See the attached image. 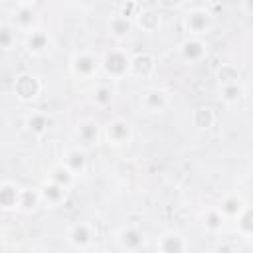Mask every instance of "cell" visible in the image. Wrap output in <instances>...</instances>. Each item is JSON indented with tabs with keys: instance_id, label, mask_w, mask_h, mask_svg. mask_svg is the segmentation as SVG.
Returning a JSON list of instances; mask_svg holds the SVG:
<instances>
[{
	"instance_id": "1",
	"label": "cell",
	"mask_w": 253,
	"mask_h": 253,
	"mask_svg": "<svg viewBox=\"0 0 253 253\" xmlns=\"http://www.w3.org/2000/svg\"><path fill=\"white\" fill-rule=\"evenodd\" d=\"M130 57L132 55L125 47H111L101 55V71L111 79L128 77Z\"/></svg>"
},
{
	"instance_id": "2",
	"label": "cell",
	"mask_w": 253,
	"mask_h": 253,
	"mask_svg": "<svg viewBox=\"0 0 253 253\" xmlns=\"http://www.w3.org/2000/svg\"><path fill=\"white\" fill-rule=\"evenodd\" d=\"M69 71L75 79L89 81V79L97 77V73L101 71V59L95 53L87 51V49L75 51L69 59Z\"/></svg>"
},
{
	"instance_id": "3",
	"label": "cell",
	"mask_w": 253,
	"mask_h": 253,
	"mask_svg": "<svg viewBox=\"0 0 253 253\" xmlns=\"http://www.w3.org/2000/svg\"><path fill=\"white\" fill-rule=\"evenodd\" d=\"M132 134H134L132 123L125 117H113L103 126V138L107 140L109 146H115V148L126 146L132 140Z\"/></svg>"
},
{
	"instance_id": "4",
	"label": "cell",
	"mask_w": 253,
	"mask_h": 253,
	"mask_svg": "<svg viewBox=\"0 0 253 253\" xmlns=\"http://www.w3.org/2000/svg\"><path fill=\"white\" fill-rule=\"evenodd\" d=\"M95 237H97V229L89 221H73L67 227V233H65L67 245L71 249H75V251H87V249H91L93 243H95Z\"/></svg>"
},
{
	"instance_id": "5",
	"label": "cell",
	"mask_w": 253,
	"mask_h": 253,
	"mask_svg": "<svg viewBox=\"0 0 253 253\" xmlns=\"http://www.w3.org/2000/svg\"><path fill=\"white\" fill-rule=\"evenodd\" d=\"M12 89H14V95L16 99H20L22 103H32L36 101L40 95H42V89H43V83L42 79L32 73V71H22L14 77V83H12Z\"/></svg>"
},
{
	"instance_id": "6",
	"label": "cell",
	"mask_w": 253,
	"mask_h": 253,
	"mask_svg": "<svg viewBox=\"0 0 253 253\" xmlns=\"http://www.w3.org/2000/svg\"><path fill=\"white\" fill-rule=\"evenodd\" d=\"M115 243H117V249L125 253L140 251L144 247V231L134 223L121 225L115 233Z\"/></svg>"
},
{
	"instance_id": "7",
	"label": "cell",
	"mask_w": 253,
	"mask_h": 253,
	"mask_svg": "<svg viewBox=\"0 0 253 253\" xmlns=\"http://www.w3.org/2000/svg\"><path fill=\"white\" fill-rule=\"evenodd\" d=\"M178 55L184 63L188 65H198L208 57V43L204 38H194L188 36L180 45H178Z\"/></svg>"
},
{
	"instance_id": "8",
	"label": "cell",
	"mask_w": 253,
	"mask_h": 253,
	"mask_svg": "<svg viewBox=\"0 0 253 253\" xmlns=\"http://www.w3.org/2000/svg\"><path fill=\"white\" fill-rule=\"evenodd\" d=\"M184 28H186L188 36L204 38L211 28V14L206 8H192L184 16Z\"/></svg>"
},
{
	"instance_id": "9",
	"label": "cell",
	"mask_w": 253,
	"mask_h": 253,
	"mask_svg": "<svg viewBox=\"0 0 253 253\" xmlns=\"http://www.w3.org/2000/svg\"><path fill=\"white\" fill-rule=\"evenodd\" d=\"M156 73V57L150 51H138L130 57V69H128V77L132 79H150Z\"/></svg>"
},
{
	"instance_id": "10",
	"label": "cell",
	"mask_w": 253,
	"mask_h": 253,
	"mask_svg": "<svg viewBox=\"0 0 253 253\" xmlns=\"http://www.w3.org/2000/svg\"><path fill=\"white\" fill-rule=\"evenodd\" d=\"M101 138H103V126L95 119H81L75 125V140L83 148L99 144Z\"/></svg>"
},
{
	"instance_id": "11",
	"label": "cell",
	"mask_w": 253,
	"mask_h": 253,
	"mask_svg": "<svg viewBox=\"0 0 253 253\" xmlns=\"http://www.w3.org/2000/svg\"><path fill=\"white\" fill-rule=\"evenodd\" d=\"M38 188H40V196H42V206H45V208H59L67 202L69 190L49 178H45Z\"/></svg>"
},
{
	"instance_id": "12",
	"label": "cell",
	"mask_w": 253,
	"mask_h": 253,
	"mask_svg": "<svg viewBox=\"0 0 253 253\" xmlns=\"http://www.w3.org/2000/svg\"><path fill=\"white\" fill-rule=\"evenodd\" d=\"M168 103H170V95H168V91L162 89V87H150V89H146V91L142 93V97H140V107H142L146 113H150V115L162 113V111L168 107Z\"/></svg>"
},
{
	"instance_id": "13",
	"label": "cell",
	"mask_w": 253,
	"mask_h": 253,
	"mask_svg": "<svg viewBox=\"0 0 253 253\" xmlns=\"http://www.w3.org/2000/svg\"><path fill=\"white\" fill-rule=\"evenodd\" d=\"M132 30H134V20H132L130 14H125V12H119V14L111 16L109 22H107V34L117 42L126 40L132 34Z\"/></svg>"
},
{
	"instance_id": "14",
	"label": "cell",
	"mask_w": 253,
	"mask_h": 253,
	"mask_svg": "<svg viewBox=\"0 0 253 253\" xmlns=\"http://www.w3.org/2000/svg\"><path fill=\"white\" fill-rule=\"evenodd\" d=\"M188 249H190L188 239L180 231H174V229L160 233L156 239V251L160 253H184Z\"/></svg>"
},
{
	"instance_id": "15",
	"label": "cell",
	"mask_w": 253,
	"mask_h": 253,
	"mask_svg": "<svg viewBox=\"0 0 253 253\" xmlns=\"http://www.w3.org/2000/svg\"><path fill=\"white\" fill-rule=\"evenodd\" d=\"M61 162L79 178L87 172V164H89V158H87V150L81 146V144H75V146H69L65 148L63 156H61Z\"/></svg>"
},
{
	"instance_id": "16",
	"label": "cell",
	"mask_w": 253,
	"mask_h": 253,
	"mask_svg": "<svg viewBox=\"0 0 253 253\" xmlns=\"http://www.w3.org/2000/svg\"><path fill=\"white\" fill-rule=\"evenodd\" d=\"M49 43H51V38L42 28H34L30 32H26V36H24V47L32 55H42L43 51H47Z\"/></svg>"
},
{
	"instance_id": "17",
	"label": "cell",
	"mask_w": 253,
	"mask_h": 253,
	"mask_svg": "<svg viewBox=\"0 0 253 253\" xmlns=\"http://www.w3.org/2000/svg\"><path fill=\"white\" fill-rule=\"evenodd\" d=\"M134 20V28H138L140 32H146V34H154L160 30V14L156 8H138L132 16Z\"/></svg>"
},
{
	"instance_id": "18",
	"label": "cell",
	"mask_w": 253,
	"mask_h": 253,
	"mask_svg": "<svg viewBox=\"0 0 253 253\" xmlns=\"http://www.w3.org/2000/svg\"><path fill=\"white\" fill-rule=\"evenodd\" d=\"M200 221H202V227L208 233H219V231H223L227 217L221 213V210L217 206H208V208L202 210Z\"/></svg>"
},
{
	"instance_id": "19",
	"label": "cell",
	"mask_w": 253,
	"mask_h": 253,
	"mask_svg": "<svg viewBox=\"0 0 253 253\" xmlns=\"http://www.w3.org/2000/svg\"><path fill=\"white\" fill-rule=\"evenodd\" d=\"M24 126L34 136H43L51 128V117L45 111H32L24 119Z\"/></svg>"
},
{
	"instance_id": "20",
	"label": "cell",
	"mask_w": 253,
	"mask_h": 253,
	"mask_svg": "<svg viewBox=\"0 0 253 253\" xmlns=\"http://www.w3.org/2000/svg\"><path fill=\"white\" fill-rule=\"evenodd\" d=\"M20 192H22V186H18L12 180H4L0 184V208L4 211H18Z\"/></svg>"
},
{
	"instance_id": "21",
	"label": "cell",
	"mask_w": 253,
	"mask_h": 253,
	"mask_svg": "<svg viewBox=\"0 0 253 253\" xmlns=\"http://www.w3.org/2000/svg\"><path fill=\"white\" fill-rule=\"evenodd\" d=\"M215 121H217V115H215V111H213L211 107H208V105L196 107V109L192 111V115H190L192 126H194L196 130H200V132L210 130V128L215 125Z\"/></svg>"
},
{
	"instance_id": "22",
	"label": "cell",
	"mask_w": 253,
	"mask_h": 253,
	"mask_svg": "<svg viewBox=\"0 0 253 253\" xmlns=\"http://www.w3.org/2000/svg\"><path fill=\"white\" fill-rule=\"evenodd\" d=\"M247 206V202L243 200V196L241 194H237V192H227L221 200H219V204H217V208L221 210V213L227 217V219H235L239 213H241V210Z\"/></svg>"
},
{
	"instance_id": "23",
	"label": "cell",
	"mask_w": 253,
	"mask_h": 253,
	"mask_svg": "<svg viewBox=\"0 0 253 253\" xmlns=\"http://www.w3.org/2000/svg\"><path fill=\"white\" fill-rule=\"evenodd\" d=\"M12 24L18 30H22V32L34 30V24H36V12H34V8L30 4H18V8L12 14Z\"/></svg>"
},
{
	"instance_id": "24",
	"label": "cell",
	"mask_w": 253,
	"mask_h": 253,
	"mask_svg": "<svg viewBox=\"0 0 253 253\" xmlns=\"http://www.w3.org/2000/svg\"><path fill=\"white\" fill-rule=\"evenodd\" d=\"M47 178L49 180H53V182H57V184H61L63 188H67V190H71V186L75 184V180H77V176L59 160V162H55L49 170H47Z\"/></svg>"
},
{
	"instance_id": "25",
	"label": "cell",
	"mask_w": 253,
	"mask_h": 253,
	"mask_svg": "<svg viewBox=\"0 0 253 253\" xmlns=\"http://www.w3.org/2000/svg\"><path fill=\"white\" fill-rule=\"evenodd\" d=\"M233 221H235V229L241 237L253 239V204H247Z\"/></svg>"
},
{
	"instance_id": "26",
	"label": "cell",
	"mask_w": 253,
	"mask_h": 253,
	"mask_svg": "<svg viewBox=\"0 0 253 253\" xmlns=\"http://www.w3.org/2000/svg\"><path fill=\"white\" fill-rule=\"evenodd\" d=\"M42 206V196H40V188H22L20 192V204H18V211L30 213L36 208Z\"/></svg>"
},
{
	"instance_id": "27",
	"label": "cell",
	"mask_w": 253,
	"mask_h": 253,
	"mask_svg": "<svg viewBox=\"0 0 253 253\" xmlns=\"http://www.w3.org/2000/svg\"><path fill=\"white\" fill-rule=\"evenodd\" d=\"M91 99H93L95 107L107 109V107L113 103V99H115V89H113L111 85H107V83H99V85L93 89Z\"/></svg>"
},
{
	"instance_id": "28",
	"label": "cell",
	"mask_w": 253,
	"mask_h": 253,
	"mask_svg": "<svg viewBox=\"0 0 253 253\" xmlns=\"http://www.w3.org/2000/svg\"><path fill=\"white\" fill-rule=\"evenodd\" d=\"M219 97L225 105H237L241 99H243V87L237 83H225V85H219Z\"/></svg>"
},
{
	"instance_id": "29",
	"label": "cell",
	"mask_w": 253,
	"mask_h": 253,
	"mask_svg": "<svg viewBox=\"0 0 253 253\" xmlns=\"http://www.w3.org/2000/svg\"><path fill=\"white\" fill-rule=\"evenodd\" d=\"M215 77H217V83H219V85L237 83V81H239V69H237L233 63H221V65L215 69Z\"/></svg>"
},
{
	"instance_id": "30",
	"label": "cell",
	"mask_w": 253,
	"mask_h": 253,
	"mask_svg": "<svg viewBox=\"0 0 253 253\" xmlns=\"http://www.w3.org/2000/svg\"><path fill=\"white\" fill-rule=\"evenodd\" d=\"M16 32H18V28L10 22H4L2 26H0V45H2V49L4 51H10L14 45H16Z\"/></svg>"
},
{
	"instance_id": "31",
	"label": "cell",
	"mask_w": 253,
	"mask_h": 253,
	"mask_svg": "<svg viewBox=\"0 0 253 253\" xmlns=\"http://www.w3.org/2000/svg\"><path fill=\"white\" fill-rule=\"evenodd\" d=\"M186 0H156V4L164 10H178L180 6H184Z\"/></svg>"
},
{
	"instance_id": "32",
	"label": "cell",
	"mask_w": 253,
	"mask_h": 253,
	"mask_svg": "<svg viewBox=\"0 0 253 253\" xmlns=\"http://www.w3.org/2000/svg\"><path fill=\"white\" fill-rule=\"evenodd\" d=\"M16 2H18V4H30V6H34L36 0H16Z\"/></svg>"
},
{
	"instance_id": "33",
	"label": "cell",
	"mask_w": 253,
	"mask_h": 253,
	"mask_svg": "<svg viewBox=\"0 0 253 253\" xmlns=\"http://www.w3.org/2000/svg\"><path fill=\"white\" fill-rule=\"evenodd\" d=\"M117 2H121V4H134V2H138V0H117Z\"/></svg>"
},
{
	"instance_id": "34",
	"label": "cell",
	"mask_w": 253,
	"mask_h": 253,
	"mask_svg": "<svg viewBox=\"0 0 253 253\" xmlns=\"http://www.w3.org/2000/svg\"><path fill=\"white\" fill-rule=\"evenodd\" d=\"M251 170H253V156H251Z\"/></svg>"
}]
</instances>
